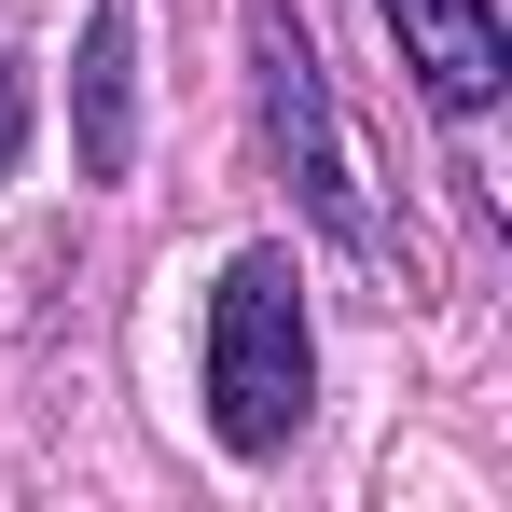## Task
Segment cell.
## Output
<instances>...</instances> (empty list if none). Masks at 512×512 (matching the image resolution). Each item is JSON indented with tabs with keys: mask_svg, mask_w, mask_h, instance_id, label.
<instances>
[{
	"mask_svg": "<svg viewBox=\"0 0 512 512\" xmlns=\"http://www.w3.org/2000/svg\"><path fill=\"white\" fill-rule=\"evenodd\" d=\"M319 402V333H305V291L277 250H236L208 291V429L222 457H277Z\"/></svg>",
	"mask_w": 512,
	"mask_h": 512,
	"instance_id": "1",
	"label": "cell"
},
{
	"mask_svg": "<svg viewBox=\"0 0 512 512\" xmlns=\"http://www.w3.org/2000/svg\"><path fill=\"white\" fill-rule=\"evenodd\" d=\"M250 70H263V139H277L291 194H305V222L333 250H374V194H360V153H346V125H333V70H319V42L277 0H263V28H250Z\"/></svg>",
	"mask_w": 512,
	"mask_h": 512,
	"instance_id": "2",
	"label": "cell"
},
{
	"mask_svg": "<svg viewBox=\"0 0 512 512\" xmlns=\"http://www.w3.org/2000/svg\"><path fill=\"white\" fill-rule=\"evenodd\" d=\"M388 14V42H402V70H416V97L429 111H485L499 97V70H512V28L485 14V0H374Z\"/></svg>",
	"mask_w": 512,
	"mask_h": 512,
	"instance_id": "3",
	"label": "cell"
},
{
	"mask_svg": "<svg viewBox=\"0 0 512 512\" xmlns=\"http://www.w3.org/2000/svg\"><path fill=\"white\" fill-rule=\"evenodd\" d=\"M84 167L97 180L125 167V0H97V28H84Z\"/></svg>",
	"mask_w": 512,
	"mask_h": 512,
	"instance_id": "4",
	"label": "cell"
},
{
	"mask_svg": "<svg viewBox=\"0 0 512 512\" xmlns=\"http://www.w3.org/2000/svg\"><path fill=\"white\" fill-rule=\"evenodd\" d=\"M14 139H28V97H14V70H0V167H14Z\"/></svg>",
	"mask_w": 512,
	"mask_h": 512,
	"instance_id": "5",
	"label": "cell"
}]
</instances>
